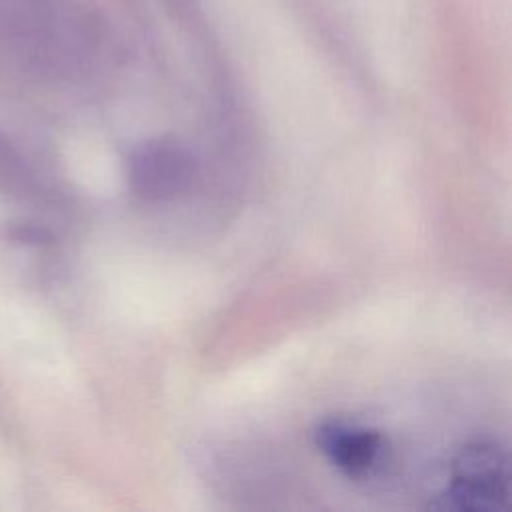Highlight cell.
<instances>
[{
  "mask_svg": "<svg viewBox=\"0 0 512 512\" xmlns=\"http://www.w3.org/2000/svg\"><path fill=\"white\" fill-rule=\"evenodd\" d=\"M132 184L146 198L174 194L188 180V158L172 146L148 144L132 158Z\"/></svg>",
  "mask_w": 512,
  "mask_h": 512,
  "instance_id": "3",
  "label": "cell"
},
{
  "mask_svg": "<svg viewBox=\"0 0 512 512\" xmlns=\"http://www.w3.org/2000/svg\"><path fill=\"white\" fill-rule=\"evenodd\" d=\"M314 444L350 480H368L378 474L388 454L386 440L378 430L348 418L322 420L314 430Z\"/></svg>",
  "mask_w": 512,
  "mask_h": 512,
  "instance_id": "2",
  "label": "cell"
},
{
  "mask_svg": "<svg viewBox=\"0 0 512 512\" xmlns=\"http://www.w3.org/2000/svg\"><path fill=\"white\" fill-rule=\"evenodd\" d=\"M442 508L492 512L508 500V450L490 436L466 442L452 460Z\"/></svg>",
  "mask_w": 512,
  "mask_h": 512,
  "instance_id": "1",
  "label": "cell"
}]
</instances>
